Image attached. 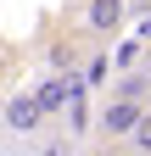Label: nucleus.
I'll return each instance as SVG.
<instances>
[{"mask_svg":"<svg viewBox=\"0 0 151 156\" xmlns=\"http://www.w3.org/2000/svg\"><path fill=\"white\" fill-rule=\"evenodd\" d=\"M34 101H39V112L50 117L56 106H67V84H62V78H45V84L34 89Z\"/></svg>","mask_w":151,"mask_h":156,"instance_id":"nucleus-4","label":"nucleus"},{"mask_svg":"<svg viewBox=\"0 0 151 156\" xmlns=\"http://www.w3.org/2000/svg\"><path fill=\"white\" fill-rule=\"evenodd\" d=\"M123 17H129L123 0H84V34L90 39H112L123 28Z\"/></svg>","mask_w":151,"mask_h":156,"instance_id":"nucleus-2","label":"nucleus"},{"mask_svg":"<svg viewBox=\"0 0 151 156\" xmlns=\"http://www.w3.org/2000/svg\"><path fill=\"white\" fill-rule=\"evenodd\" d=\"M129 156H140V151H129Z\"/></svg>","mask_w":151,"mask_h":156,"instance_id":"nucleus-7","label":"nucleus"},{"mask_svg":"<svg viewBox=\"0 0 151 156\" xmlns=\"http://www.w3.org/2000/svg\"><path fill=\"white\" fill-rule=\"evenodd\" d=\"M140 73H145V78H151V50H145V67H140Z\"/></svg>","mask_w":151,"mask_h":156,"instance_id":"nucleus-6","label":"nucleus"},{"mask_svg":"<svg viewBox=\"0 0 151 156\" xmlns=\"http://www.w3.org/2000/svg\"><path fill=\"white\" fill-rule=\"evenodd\" d=\"M151 112V78L134 67V73H123L118 78V89H112V101L101 112V140H134V128H140V117Z\"/></svg>","mask_w":151,"mask_h":156,"instance_id":"nucleus-1","label":"nucleus"},{"mask_svg":"<svg viewBox=\"0 0 151 156\" xmlns=\"http://www.w3.org/2000/svg\"><path fill=\"white\" fill-rule=\"evenodd\" d=\"M129 151H140V156H151V112L140 117V128H134V140H129Z\"/></svg>","mask_w":151,"mask_h":156,"instance_id":"nucleus-5","label":"nucleus"},{"mask_svg":"<svg viewBox=\"0 0 151 156\" xmlns=\"http://www.w3.org/2000/svg\"><path fill=\"white\" fill-rule=\"evenodd\" d=\"M39 101H23V95H17V101H6V123H17V128H34V123H39Z\"/></svg>","mask_w":151,"mask_h":156,"instance_id":"nucleus-3","label":"nucleus"}]
</instances>
